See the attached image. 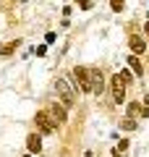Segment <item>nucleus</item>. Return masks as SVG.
<instances>
[{
	"label": "nucleus",
	"mask_w": 149,
	"mask_h": 157,
	"mask_svg": "<svg viewBox=\"0 0 149 157\" xmlns=\"http://www.w3.org/2000/svg\"><path fill=\"white\" fill-rule=\"evenodd\" d=\"M113 97H115L118 105H120V102H126V84H123L120 73H118V76H113Z\"/></svg>",
	"instance_id": "nucleus-3"
},
{
	"label": "nucleus",
	"mask_w": 149,
	"mask_h": 157,
	"mask_svg": "<svg viewBox=\"0 0 149 157\" xmlns=\"http://www.w3.org/2000/svg\"><path fill=\"white\" fill-rule=\"evenodd\" d=\"M16 47H18V42H8V45H3V47H0V55H11V52L16 50Z\"/></svg>",
	"instance_id": "nucleus-10"
},
{
	"label": "nucleus",
	"mask_w": 149,
	"mask_h": 157,
	"mask_svg": "<svg viewBox=\"0 0 149 157\" xmlns=\"http://www.w3.org/2000/svg\"><path fill=\"white\" fill-rule=\"evenodd\" d=\"M144 32H147V34H149V24H147V26H144Z\"/></svg>",
	"instance_id": "nucleus-13"
},
{
	"label": "nucleus",
	"mask_w": 149,
	"mask_h": 157,
	"mask_svg": "<svg viewBox=\"0 0 149 157\" xmlns=\"http://www.w3.org/2000/svg\"><path fill=\"white\" fill-rule=\"evenodd\" d=\"M26 141H29V152H39V149H42V141H39L37 134H32Z\"/></svg>",
	"instance_id": "nucleus-7"
},
{
	"label": "nucleus",
	"mask_w": 149,
	"mask_h": 157,
	"mask_svg": "<svg viewBox=\"0 0 149 157\" xmlns=\"http://www.w3.org/2000/svg\"><path fill=\"white\" fill-rule=\"evenodd\" d=\"M128 42H131V50H133V52H144V50H147V45H144V39H139V37H131Z\"/></svg>",
	"instance_id": "nucleus-6"
},
{
	"label": "nucleus",
	"mask_w": 149,
	"mask_h": 157,
	"mask_svg": "<svg viewBox=\"0 0 149 157\" xmlns=\"http://www.w3.org/2000/svg\"><path fill=\"white\" fill-rule=\"evenodd\" d=\"M102 86H105L102 73H99V71H92V92H94V94H102Z\"/></svg>",
	"instance_id": "nucleus-5"
},
{
	"label": "nucleus",
	"mask_w": 149,
	"mask_h": 157,
	"mask_svg": "<svg viewBox=\"0 0 149 157\" xmlns=\"http://www.w3.org/2000/svg\"><path fill=\"white\" fill-rule=\"evenodd\" d=\"M73 81H76L78 86H81L84 92H92V71H89V68H84V66H76L73 68Z\"/></svg>",
	"instance_id": "nucleus-1"
},
{
	"label": "nucleus",
	"mask_w": 149,
	"mask_h": 157,
	"mask_svg": "<svg viewBox=\"0 0 149 157\" xmlns=\"http://www.w3.org/2000/svg\"><path fill=\"white\" fill-rule=\"evenodd\" d=\"M52 118H55V123H66V110L63 107H52Z\"/></svg>",
	"instance_id": "nucleus-8"
},
{
	"label": "nucleus",
	"mask_w": 149,
	"mask_h": 157,
	"mask_svg": "<svg viewBox=\"0 0 149 157\" xmlns=\"http://www.w3.org/2000/svg\"><path fill=\"white\" fill-rule=\"evenodd\" d=\"M55 89L60 92L63 102H66L68 107H71L73 102H76V94H73V92H71V86H68V81H66V78H58V81H55Z\"/></svg>",
	"instance_id": "nucleus-2"
},
{
	"label": "nucleus",
	"mask_w": 149,
	"mask_h": 157,
	"mask_svg": "<svg viewBox=\"0 0 149 157\" xmlns=\"http://www.w3.org/2000/svg\"><path fill=\"white\" fill-rule=\"evenodd\" d=\"M37 126H39V131H42V134H52V128H55V123L50 121L47 113H37Z\"/></svg>",
	"instance_id": "nucleus-4"
},
{
	"label": "nucleus",
	"mask_w": 149,
	"mask_h": 157,
	"mask_svg": "<svg viewBox=\"0 0 149 157\" xmlns=\"http://www.w3.org/2000/svg\"><path fill=\"white\" fill-rule=\"evenodd\" d=\"M144 107L139 105V102H131V105H128V113H131V115H136V113H141Z\"/></svg>",
	"instance_id": "nucleus-12"
},
{
	"label": "nucleus",
	"mask_w": 149,
	"mask_h": 157,
	"mask_svg": "<svg viewBox=\"0 0 149 157\" xmlns=\"http://www.w3.org/2000/svg\"><path fill=\"white\" fill-rule=\"evenodd\" d=\"M123 128H126V131H133V128H136V121H133V118H126V121H123Z\"/></svg>",
	"instance_id": "nucleus-11"
},
{
	"label": "nucleus",
	"mask_w": 149,
	"mask_h": 157,
	"mask_svg": "<svg viewBox=\"0 0 149 157\" xmlns=\"http://www.w3.org/2000/svg\"><path fill=\"white\" fill-rule=\"evenodd\" d=\"M128 66H131V71L136 73V76H141L144 68H141V60H139V58H128Z\"/></svg>",
	"instance_id": "nucleus-9"
}]
</instances>
